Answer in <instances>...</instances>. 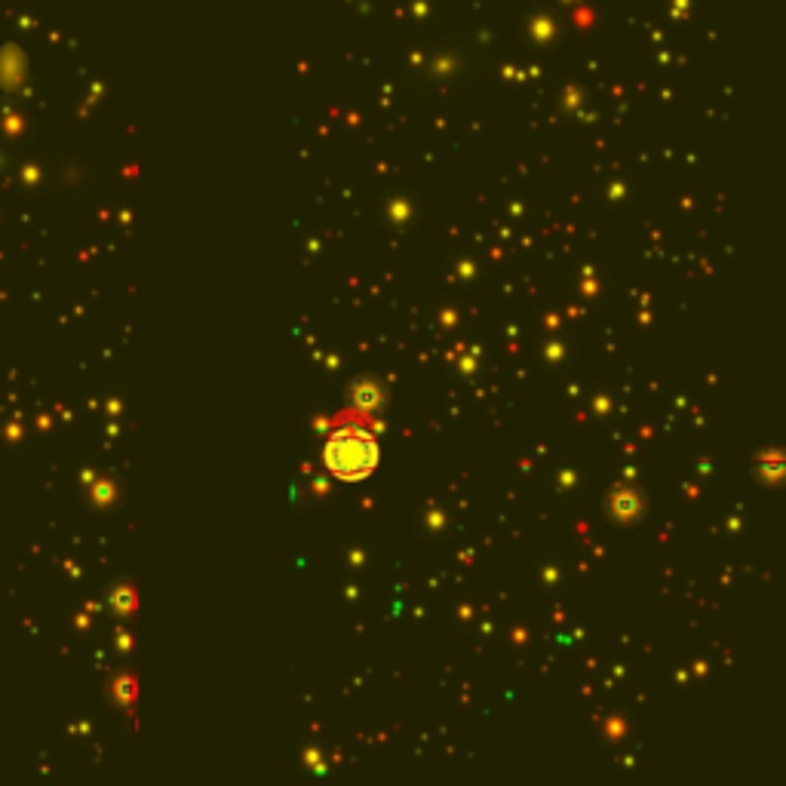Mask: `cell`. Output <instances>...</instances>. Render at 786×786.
<instances>
[{
    "mask_svg": "<svg viewBox=\"0 0 786 786\" xmlns=\"http://www.w3.org/2000/svg\"><path fill=\"white\" fill-rule=\"evenodd\" d=\"M323 461L326 470L335 479H341V483H363V479H369L378 470L381 449L375 436L360 424H341L329 433Z\"/></svg>",
    "mask_w": 786,
    "mask_h": 786,
    "instance_id": "6da1fadb",
    "label": "cell"
},
{
    "mask_svg": "<svg viewBox=\"0 0 786 786\" xmlns=\"http://www.w3.org/2000/svg\"><path fill=\"white\" fill-rule=\"evenodd\" d=\"M381 403H384V393H381V387H378L375 381H363V384L354 387V409H357L360 415L378 412Z\"/></svg>",
    "mask_w": 786,
    "mask_h": 786,
    "instance_id": "7a4b0ae2",
    "label": "cell"
},
{
    "mask_svg": "<svg viewBox=\"0 0 786 786\" xmlns=\"http://www.w3.org/2000/svg\"><path fill=\"white\" fill-rule=\"evenodd\" d=\"M611 510H615L621 519H630V516H636V510H639V501H636V498H621V501L611 498Z\"/></svg>",
    "mask_w": 786,
    "mask_h": 786,
    "instance_id": "3957f363",
    "label": "cell"
}]
</instances>
